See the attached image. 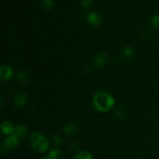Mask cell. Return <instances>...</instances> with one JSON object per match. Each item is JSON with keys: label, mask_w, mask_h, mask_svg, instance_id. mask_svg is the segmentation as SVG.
Masks as SVG:
<instances>
[{"label": "cell", "mask_w": 159, "mask_h": 159, "mask_svg": "<svg viewBox=\"0 0 159 159\" xmlns=\"http://www.w3.org/2000/svg\"><path fill=\"white\" fill-rule=\"evenodd\" d=\"M115 99L110 93L103 90H99L94 95L93 106L95 110L101 113H105L113 108Z\"/></svg>", "instance_id": "1"}, {"label": "cell", "mask_w": 159, "mask_h": 159, "mask_svg": "<svg viewBox=\"0 0 159 159\" xmlns=\"http://www.w3.org/2000/svg\"><path fill=\"white\" fill-rule=\"evenodd\" d=\"M30 144L33 150L37 153H45L49 148V141L46 137L39 132H34L30 137Z\"/></svg>", "instance_id": "2"}, {"label": "cell", "mask_w": 159, "mask_h": 159, "mask_svg": "<svg viewBox=\"0 0 159 159\" xmlns=\"http://www.w3.org/2000/svg\"><path fill=\"white\" fill-rule=\"evenodd\" d=\"M19 139L12 134L9 135L7 138L5 139L2 144V152H8L12 149L15 148L18 146Z\"/></svg>", "instance_id": "3"}, {"label": "cell", "mask_w": 159, "mask_h": 159, "mask_svg": "<svg viewBox=\"0 0 159 159\" xmlns=\"http://www.w3.org/2000/svg\"><path fill=\"white\" fill-rule=\"evenodd\" d=\"M12 74H13V71L9 66L2 65L0 68V79L2 82L9 80L12 76Z\"/></svg>", "instance_id": "4"}, {"label": "cell", "mask_w": 159, "mask_h": 159, "mask_svg": "<svg viewBox=\"0 0 159 159\" xmlns=\"http://www.w3.org/2000/svg\"><path fill=\"white\" fill-rule=\"evenodd\" d=\"M101 20L100 15L96 12H91L87 16V21L92 26H99L101 23Z\"/></svg>", "instance_id": "5"}, {"label": "cell", "mask_w": 159, "mask_h": 159, "mask_svg": "<svg viewBox=\"0 0 159 159\" xmlns=\"http://www.w3.org/2000/svg\"><path fill=\"white\" fill-rule=\"evenodd\" d=\"M27 134L28 130L27 128H26V126L20 124V125H17L16 127H15V130H14L13 134L15 135L19 140H21L26 138V137L27 136Z\"/></svg>", "instance_id": "6"}, {"label": "cell", "mask_w": 159, "mask_h": 159, "mask_svg": "<svg viewBox=\"0 0 159 159\" xmlns=\"http://www.w3.org/2000/svg\"><path fill=\"white\" fill-rule=\"evenodd\" d=\"M107 61V54L105 53H100L97 54L94 60V65L97 68H102Z\"/></svg>", "instance_id": "7"}, {"label": "cell", "mask_w": 159, "mask_h": 159, "mask_svg": "<svg viewBox=\"0 0 159 159\" xmlns=\"http://www.w3.org/2000/svg\"><path fill=\"white\" fill-rule=\"evenodd\" d=\"M1 130L4 134L11 135L14 133L15 127L9 121H4L1 125Z\"/></svg>", "instance_id": "8"}, {"label": "cell", "mask_w": 159, "mask_h": 159, "mask_svg": "<svg viewBox=\"0 0 159 159\" xmlns=\"http://www.w3.org/2000/svg\"><path fill=\"white\" fill-rule=\"evenodd\" d=\"M26 96L23 93H19L16 96L15 99H14V103H15L16 107L21 108V107H24L26 103Z\"/></svg>", "instance_id": "9"}, {"label": "cell", "mask_w": 159, "mask_h": 159, "mask_svg": "<svg viewBox=\"0 0 159 159\" xmlns=\"http://www.w3.org/2000/svg\"><path fill=\"white\" fill-rule=\"evenodd\" d=\"M51 159H64V153L60 150L57 149H53L50 151L49 154L48 155Z\"/></svg>", "instance_id": "10"}, {"label": "cell", "mask_w": 159, "mask_h": 159, "mask_svg": "<svg viewBox=\"0 0 159 159\" xmlns=\"http://www.w3.org/2000/svg\"><path fill=\"white\" fill-rule=\"evenodd\" d=\"M76 130H77V127L73 124H68L64 127V132H65V134L67 136L74 134L76 132Z\"/></svg>", "instance_id": "11"}, {"label": "cell", "mask_w": 159, "mask_h": 159, "mask_svg": "<svg viewBox=\"0 0 159 159\" xmlns=\"http://www.w3.org/2000/svg\"><path fill=\"white\" fill-rule=\"evenodd\" d=\"M72 159H93V155L87 151H81Z\"/></svg>", "instance_id": "12"}, {"label": "cell", "mask_w": 159, "mask_h": 159, "mask_svg": "<svg viewBox=\"0 0 159 159\" xmlns=\"http://www.w3.org/2000/svg\"><path fill=\"white\" fill-rule=\"evenodd\" d=\"M41 6L44 10H51L54 6V0H41Z\"/></svg>", "instance_id": "13"}, {"label": "cell", "mask_w": 159, "mask_h": 159, "mask_svg": "<svg viewBox=\"0 0 159 159\" xmlns=\"http://www.w3.org/2000/svg\"><path fill=\"white\" fill-rule=\"evenodd\" d=\"M17 79H18L19 82L22 84H27L28 82H29V78H28V75L25 72H23V71H20L16 75Z\"/></svg>", "instance_id": "14"}, {"label": "cell", "mask_w": 159, "mask_h": 159, "mask_svg": "<svg viewBox=\"0 0 159 159\" xmlns=\"http://www.w3.org/2000/svg\"><path fill=\"white\" fill-rule=\"evenodd\" d=\"M151 26L155 29H159V15H155L150 20Z\"/></svg>", "instance_id": "15"}, {"label": "cell", "mask_w": 159, "mask_h": 159, "mask_svg": "<svg viewBox=\"0 0 159 159\" xmlns=\"http://www.w3.org/2000/svg\"><path fill=\"white\" fill-rule=\"evenodd\" d=\"M134 54V49L131 48V47H127V48H125L123 50V54H124V57H132Z\"/></svg>", "instance_id": "16"}, {"label": "cell", "mask_w": 159, "mask_h": 159, "mask_svg": "<svg viewBox=\"0 0 159 159\" xmlns=\"http://www.w3.org/2000/svg\"><path fill=\"white\" fill-rule=\"evenodd\" d=\"M93 0H81V5L85 9H88L93 5Z\"/></svg>", "instance_id": "17"}, {"label": "cell", "mask_w": 159, "mask_h": 159, "mask_svg": "<svg viewBox=\"0 0 159 159\" xmlns=\"http://www.w3.org/2000/svg\"><path fill=\"white\" fill-rule=\"evenodd\" d=\"M52 140H53V142H54L55 144H57V145H60V144L62 143L61 138L58 136H54V138H52Z\"/></svg>", "instance_id": "18"}, {"label": "cell", "mask_w": 159, "mask_h": 159, "mask_svg": "<svg viewBox=\"0 0 159 159\" xmlns=\"http://www.w3.org/2000/svg\"><path fill=\"white\" fill-rule=\"evenodd\" d=\"M41 159H51V158H50L48 156H46V157H43V158H41Z\"/></svg>", "instance_id": "19"}]
</instances>
